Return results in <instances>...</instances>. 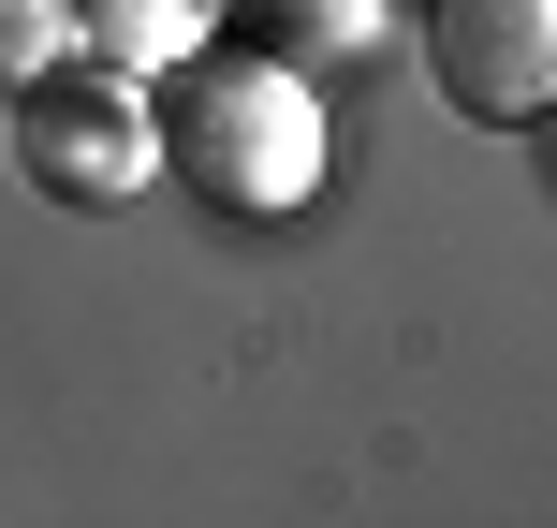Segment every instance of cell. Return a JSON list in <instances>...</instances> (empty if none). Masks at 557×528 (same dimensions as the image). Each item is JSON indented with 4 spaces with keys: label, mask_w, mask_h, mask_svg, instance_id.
Listing matches in <instances>:
<instances>
[{
    "label": "cell",
    "mask_w": 557,
    "mask_h": 528,
    "mask_svg": "<svg viewBox=\"0 0 557 528\" xmlns=\"http://www.w3.org/2000/svg\"><path fill=\"white\" fill-rule=\"evenodd\" d=\"M162 147L221 206H294L308 192V88L278 74V59H206L191 45V88H176V133Z\"/></svg>",
    "instance_id": "6da1fadb"
},
{
    "label": "cell",
    "mask_w": 557,
    "mask_h": 528,
    "mask_svg": "<svg viewBox=\"0 0 557 528\" xmlns=\"http://www.w3.org/2000/svg\"><path fill=\"white\" fill-rule=\"evenodd\" d=\"M59 59H74V0H0V88L59 74Z\"/></svg>",
    "instance_id": "5b68a950"
},
{
    "label": "cell",
    "mask_w": 557,
    "mask_h": 528,
    "mask_svg": "<svg viewBox=\"0 0 557 528\" xmlns=\"http://www.w3.org/2000/svg\"><path fill=\"white\" fill-rule=\"evenodd\" d=\"M425 59L470 118H543L557 103V0H425Z\"/></svg>",
    "instance_id": "3957f363"
},
{
    "label": "cell",
    "mask_w": 557,
    "mask_h": 528,
    "mask_svg": "<svg viewBox=\"0 0 557 528\" xmlns=\"http://www.w3.org/2000/svg\"><path fill=\"white\" fill-rule=\"evenodd\" d=\"M15 147H29V176H45L59 206H117V192H147V162H162V133H147V103H133L117 59L29 74L15 88Z\"/></svg>",
    "instance_id": "7a4b0ae2"
},
{
    "label": "cell",
    "mask_w": 557,
    "mask_h": 528,
    "mask_svg": "<svg viewBox=\"0 0 557 528\" xmlns=\"http://www.w3.org/2000/svg\"><path fill=\"white\" fill-rule=\"evenodd\" d=\"M74 29L117 59V74H147V59H191L206 29H221V0H74Z\"/></svg>",
    "instance_id": "277c9868"
}]
</instances>
